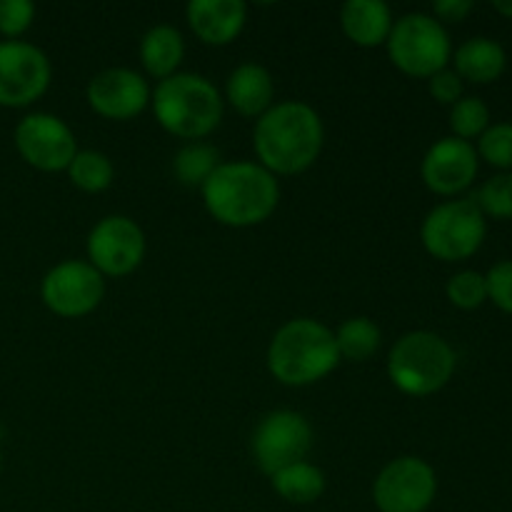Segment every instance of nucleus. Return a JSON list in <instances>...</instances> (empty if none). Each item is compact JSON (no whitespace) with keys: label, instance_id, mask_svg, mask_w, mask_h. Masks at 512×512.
<instances>
[{"label":"nucleus","instance_id":"f257e3e1","mask_svg":"<svg viewBox=\"0 0 512 512\" xmlns=\"http://www.w3.org/2000/svg\"><path fill=\"white\" fill-rule=\"evenodd\" d=\"M325 125L318 110L303 100H280L265 110L253 128L258 163L278 175H298L320 158Z\"/></svg>","mask_w":512,"mask_h":512},{"label":"nucleus","instance_id":"f03ea898","mask_svg":"<svg viewBox=\"0 0 512 512\" xmlns=\"http://www.w3.org/2000/svg\"><path fill=\"white\" fill-rule=\"evenodd\" d=\"M208 213L228 228H253L265 223L280 203V183L255 160H230L200 188Z\"/></svg>","mask_w":512,"mask_h":512},{"label":"nucleus","instance_id":"7ed1b4c3","mask_svg":"<svg viewBox=\"0 0 512 512\" xmlns=\"http://www.w3.org/2000/svg\"><path fill=\"white\" fill-rule=\"evenodd\" d=\"M268 370L288 388H305L328 378L340 363L335 333L315 318H293L275 330L268 345Z\"/></svg>","mask_w":512,"mask_h":512},{"label":"nucleus","instance_id":"20e7f679","mask_svg":"<svg viewBox=\"0 0 512 512\" xmlns=\"http://www.w3.org/2000/svg\"><path fill=\"white\" fill-rule=\"evenodd\" d=\"M150 108L160 128L180 140H203L223 120L225 100L210 78L200 73H175L158 80L150 95Z\"/></svg>","mask_w":512,"mask_h":512},{"label":"nucleus","instance_id":"39448f33","mask_svg":"<svg viewBox=\"0 0 512 512\" xmlns=\"http://www.w3.org/2000/svg\"><path fill=\"white\" fill-rule=\"evenodd\" d=\"M458 365L453 345L433 330H413L395 340L388 353V378L400 393L428 398L450 383Z\"/></svg>","mask_w":512,"mask_h":512},{"label":"nucleus","instance_id":"423d86ee","mask_svg":"<svg viewBox=\"0 0 512 512\" xmlns=\"http://www.w3.org/2000/svg\"><path fill=\"white\" fill-rule=\"evenodd\" d=\"M390 63L410 78H425L448 68L453 43L440 20L430 13H405L393 23L385 43Z\"/></svg>","mask_w":512,"mask_h":512},{"label":"nucleus","instance_id":"0eeeda50","mask_svg":"<svg viewBox=\"0 0 512 512\" xmlns=\"http://www.w3.org/2000/svg\"><path fill=\"white\" fill-rule=\"evenodd\" d=\"M488 235V220L473 198L445 200L425 215L420 240L433 258L458 263L475 255Z\"/></svg>","mask_w":512,"mask_h":512},{"label":"nucleus","instance_id":"6e6552de","mask_svg":"<svg viewBox=\"0 0 512 512\" xmlns=\"http://www.w3.org/2000/svg\"><path fill=\"white\" fill-rule=\"evenodd\" d=\"M313 448V428L308 418L295 410H273L263 415L253 430L250 450L253 460L265 475H275L288 465L308 458Z\"/></svg>","mask_w":512,"mask_h":512},{"label":"nucleus","instance_id":"1a4fd4ad","mask_svg":"<svg viewBox=\"0 0 512 512\" xmlns=\"http://www.w3.org/2000/svg\"><path fill=\"white\" fill-rule=\"evenodd\" d=\"M53 80V65L43 48L28 40H0V105L28 108L43 98Z\"/></svg>","mask_w":512,"mask_h":512},{"label":"nucleus","instance_id":"9d476101","mask_svg":"<svg viewBox=\"0 0 512 512\" xmlns=\"http://www.w3.org/2000/svg\"><path fill=\"white\" fill-rule=\"evenodd\" d=\"M438 495L433 465L418 455L390 460L373 483V500L380 512H425Z\"/></svg>","mask_w":512,"mask_h":512},{"label":"nucleus","instance_id":"9b49d317","mask_svg":"<svg viewBox=\"0 0 512 512\" xmlns=\"http://www.w3.org/2000/svg\"><path fill=\"white\" fill-rule=\"evenodd\" d=\"M40 298L60 318H83L103 303L105 278L88 260H63L43 275Z\"/></svg>","mask_w":512,"mask_h":512},{"label":"nucleus","instance_id":"f8f14e48","mask_svg":"<svg viewBox=\"0 0 512 512\" xmlns=\"http://www.w3.org/2000/svg\"><path fill=\"white\" fill-rule=\"evenodd\" d=\"M88 263L100 275L123 278L140 268L145 258V233L128 215H105L88 233Z\"/></svg>","mask_w":512,"mask_h":512},{"label":"nucleus","instance_id":"ddd939ff","mask_svg":"<svg viewBox=\"0 0 512 512\" xmlns=\"http://www.w3.org/2000/svg\"><path fill=\"white\" fill-rule=\"evenodd\" d=\"M15 150L35 170H68L78 153V140L70 125L53 113H28L15 125Z\"/></svg>","mask_w":512,"mask_h":512},{"label":"nucleus","instance_id":"4468645a","mask_svg":"<svg viewBox=\"0 0 512 512\" xmlns=\"http://www.w3.org/2000/svg\"><path fill=\"white\" fill-rule=\"evenodd\" d=\"M153 88L133 68H105L88 80L85 98L98 115L108 120H130L150 105Z\"/></svg>","mask_w":512,"mask_h":512},{"label":"nucleus","instance_id":"2eb2a0df","mask_svg":"<svg viewBox=\"0 0 512 512\" xmlns=\"http://www.w3.org/2000/svg\"><path fill=\"white\" fill-rule=\"evenodd\" d=\"M480 158L478 150L468 140L455 135L435 140L420 163L423 183L438 195H458L473 185L478 178Z\"/></svg>","mask_w":512,"mask_h":512},{"label":"nucleus","instance_id":"dca6fc26","mask_svg":"<svg viewBox=\"0 0 512 512\" xmlns=\"http://www.w3.org/2000/svg\"><path fill=\"white\" fill-rule=\"evenodd\" d=\"M185 18L205 45H230L243 33L248 5L243 0H190Z\"/></svg>","mask_w":512,"mask_h":512},{"label":"nucleus","instance_id":"f3484780","mask_svg":"<svg viewBox=\"0 0 512 512\" xmlns=\"http://www.w3.org/2000/svg\"><path fill=\"white\" fill-rule=\"evenodd\" d=\"M225 100L245 118L258 120L275 105V80L260 63H240L225 80Z\"/></svg>","mask_w":512,"mask_h":512},{"label":"nucleus","instance_id":"a211bd4d","mask_svg":"<svg viewBox=\"0 0 512 512\" xmlns=\"http://www.w3.org/2000/svg\"><path fill=\"white\" fill-rule=\"evenodd\" d=\"M393 23V10L385 0H345L340 8L343 33L360 48H378L388 43Z\"/></svg>","mask_w":512,"mask_h":512},{"label":"nucleus","instance_id":"6ab92c4d","mask_svg":"<svg viewBox=\"0 0 512 512\" xmlns=\"http://www.w3.org/2000/svg\"><path fill=\"white\" fill-rule=\"evenodd\" d=\"M455 73L470 83L488 85L495 83L508 68V53L503 45L485 35L468 38L463 45H458L453 53Z\"/></svg>","mask_w":512,"mask_h":512},{"label":"nucleus","instance_id":"aec40b11","mask_svg":"<svg viewBox=\"0 0 512 512\" xmlns=\"http://www.w3.org/2000/svg\"><path fill=\"white\" fill-rule=\"evenodd\" d=\"M185 58V40L175 25H150L140 38V63L153 78L165 80L178 73Z\"/></svg>","mask_w":512,"mask_h":512},{"label":"nucleus","instance_id":"412c9836","mask_svg":"<svg viewBox=\"0 0 512 512\" xmlns=\"http://www.w3.org/2000/svg\"><path fill=\"white\" fill-rule=\"evenodd\" d=\"M270 483L285 503L293 505H310L323 498L325 493V473L308 460L278 470L275 475H270Z\"/></svg>","mask_w":512,"mask_h":512},{"label":"nucleus","instance_id":"4be33fe9","mask_svg":"<svg viewBox=\"0 0 512 512\" xmlns=\"http://www.w3.org/2000/svg\"><path fill=\"white\" fill-rule=\"evenodd\" d=\"M380 343H383V333L375 325V320L365 318V315L348 318L335 330L340 360H350V363H365L368 358H373Z\"/></svg>","mask_w":512,"mask_h":512},{"label":"nucleus","instance_id":"5701e85b","mask_svg":"<svg viewBox=\"0 0 512 512\" xmlns=\"http://www.w3.org/2000/svg\"><path fill=\"white\" fill-rule=\"evenodd\" d=\"M220 163H223V158H220V150L215 145L195 140V143H185L175 153L173 173L185 188H203Z\"/></svg>","mask_w":512,"mask_h":512},{"label":"nucleus","instance_id":"b1692460","mask_svg":"<svg viewBox=\"0 0 512 512\" xmlns=\"http://www.w3.org/2000/svg\"><path fill=\"white\" fill-rule=\"evenodd\" d=\"M65 173L83 193H103L115 180L113 160L100 150H78Z\"/></svg>","mask_w":512,"mask_h":512},{"label":"nucleus","instance_id":"393cba45","mask_svg":"<svg viewBox=\"0 0 512 512\" xmlns=\"http://www.w3.org/2000/svg\"><path fill=\"white\" fill-rule=\"evenodd\" d=\"M490 128V108L478 95H463L450 105V130L460 140H475Z\"/></svg>","mask_w":512,"mask_h":512},{"label":"nucleus","instance_id":"a878e982","mask_svg":"<svg viewBox=\"0 0 512 512\" xmlns=\"http://www.w3.org/2000/svg\"><path fill=\"white\" fill-rule=\"evenodd\" d=\"M473 200L485 218L512 220V173H498L485 180Z\"/></svg>","mask_w":512,"mask_h":512},{"label":"nucleus","instance_id":"bb28decb","mask_svg":"<svg viewBox=\"0 0 512 512\" xmlns=\"http://www.w3.org/2000/svg\"><path fill=\"white\" fill-rule=\"evenodd\" d=\"M445 295L460 310L480 308L488 300L485 275L478 273V270H460V273L450 275L448 285H445Z\"/></svg>","mask_w":512,"mask_h":512},{"label":"nucleus","instance_id":"cd10ccee","mask_svg":"<svg viewBox=\"0 0 512 512\" xmlns=\"http://www.w3.org/2000/svg\"><path fill=\"white\" fill-rule=\"evenodd\" d=\"M478 158L500 168L503 173H512V123H490L478 138Z\"/></svg>","mask_w":512,"mask_h":512},{"label":"nucleus","instance_id":"c85d7f7f","mask_svg":"<svg viewBox=\"0 0 512 512\" xmlns=\"http://www.w3.org/2000/svg\"><path fill=\"white\" fill-rule=\"evenodd\" d=\"M33 20L35 5L30 0H0V35L5 40H20Z\"/></svg>","mask_w":512,"mask_h":512},{"label":"nucleus","instance_id":"c756f323","mask_svg":"<svg viewBox=\"0 0 512 512\" xmlns=\"http://www.w3.org/2000/svg\"><path fill=\"white\" fill-rule=\"evenodd\" d=\"M488 283V300L503 313L512 315V260H500L485 275Z\"/></svg>","mask_w":512,"mask_h":512},{"label":"nucleus","instance_id":"7c9ffc66","mask_svg":"<svg viewBox=\"0 0 512 512\" xmlns=\"http://www.w3.org/2000/svg\"><path fill=\"white\" fill-rule=\"evenodd\" d=\"M428 90L438 103L455 105L463 98V78L453 68H443L428 78Z\"/></svg>","mask_w":512,"mask_h":512},{"label":"nucleus","instance_id":"2f4dec72","mask_svg":"<svg viewBox=\"0 0 512 512\" xmlns=\"http://www.w3.org/2000/svg\"><path fill=\"white\" fill-rule=\"evenodd\" d=\"M475 8L473 0H435L433 3V18L440 23H460L470 15Z\"/></svg>","mask_w":512,"mask_h":512},{"label":"nucleus","instance_id":"473e14b6","mask_svg":"<svg viewBox=\"0 0 512 512\" xmlns=\"http://www.w3.org/2000/svg\"><path fill=\"white\" fill-rule=\"evenodd\" d=\"M493 8L498 10L500 15H505V18L512 20V0H495Z\"/></svg>","mask_w":512,"mask_h":512},{"label":"nucleus","instance_id":"72a5a7b5","mask_svg":"<svg viewBox=\"0 0 512 512\" xmlns=\"http://www.w3.org/2000/svg\"><path fill=\"white\" fill-rule=\"evenodd\" d=\"M0 473H3V450H0Z\"/></svg>","mask_w":512,"mask_h":512}]
</instances>
